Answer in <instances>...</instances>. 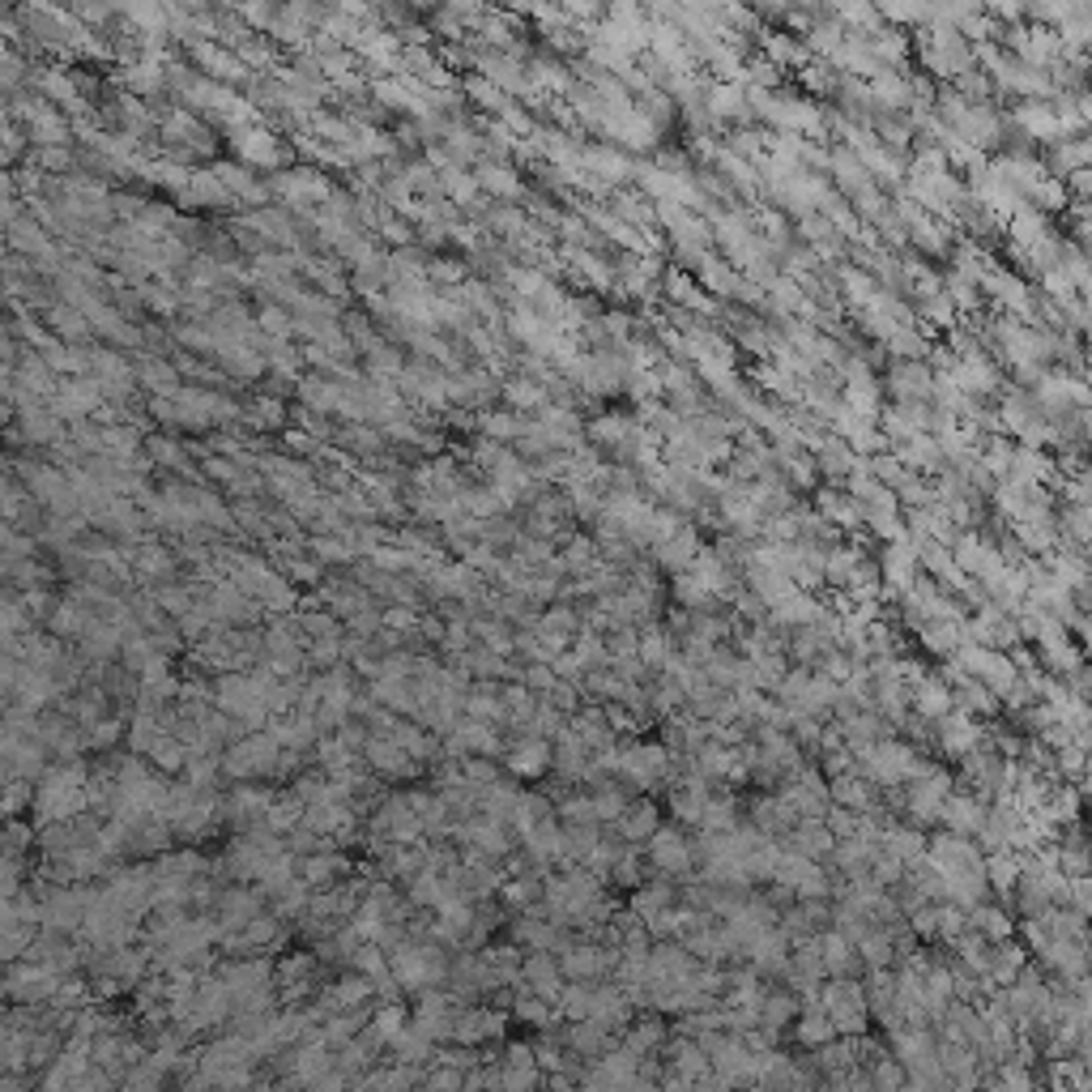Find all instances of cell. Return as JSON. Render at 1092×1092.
<instances>
[{
	"label": "cell",
	"instance_id": "57",
	"mask_svg": "<svg viewBox=\"0 0 1092 1092\" xmlns=\"http://www.w3.org/2000/svg\"><path fill=\"white\" fill-rule=\"evenodd\" d=\"M278 419H282V406H278V402H257V406H252V423L270 427V423H278Z\"/></svg>",
	"mask_w": 1092,
	"mask_h": 1092
},
{
	"label": "cell",
	"instance_id": "47",
	"mask_svg": "<svg viewBox=\"0 0 1092 1092\" xmlns=\"http://www.w3.org/2000/svg\"><path fill=\"white\" fill-rule=\"evenodd\" d=\"M555 815L576 823V828H589V823H597L593 815V794H564V802L555 807Z\"/></svg>",
	"mask_w": 1092,
	"mask_h": 1092
},
{
	"label": "cell",
	"instance_id": "36",
	"mask_svg": "<svg viewBox=\"0 0 1092 1092\" xmlns=\"http://www.w3.org/2000/svg\"><path fill=\"white\" fill-rule=\"evenodd\" d=\"M632 431H636V423L632 419H624V415H602V419H593L589 427H585V436L593 440V444H614V448H624L628 440H632Z\"/></svg>",
	"mask_w": 1092,
	"mask_h": 1092
},
{
	"label": "cell",
	"instance_id": "26",
	"mask_svg": "<svg viewBox=\"0 0 1092 1092\" xmlns=\"http://www.w3.org/2000/svg\"><path fill=\"white\" fill-rule=\"evenodd\" d=\"M709 116L713 120H747L751 107H747V90L734 86V81H717L709 90Z\"/></svg>",
	"mask_w": 1092,
	"mask_h": 1092
},
{
	"label": "cell",
	"instance_id": "48",
	"mask_svg": "<svg viewBox=\"0 0 1092 1092\" xmlns=\"http://www.w3.org/2000/svg\"><path fill=\"white\" fill-rule=\"evenodd\" d=\"M836 286H841V295L850 299L854 307H867V303L875 299L871 282H867V274H862V270H841V274H836Z\"/></svg>",
	"mask_w": 1092,
	"mask_h": 1092
},
{
	"label": "cell",
	"instance_id": "58",
	"mask_svg": "<svg viewBox=\"0 0 1092 1092\" xmlns=\"http://www.w3.org/2000/svg\"><path fill=\"white\" fill-rule=\"evenodd\" d=\"M261 324L270 329V334H286V329H291V324H286V316L278 312V307H265V312H261Z\"/></svg>",
	"mask_w": 1092,
	"mask_h": 1092
},
{
	"label": "cell",
	"instance_id": "60",
	"mask_svg": "<svg viewBox=\"0 0 1092 1092\" xmlns=\"http://www.w3.org/2000/svg\"><path fill=\"white\" fill-rule=\"evenodd\" d=\"M0 248H5V243H0Z\"/></svg>",
	"mask_w": 1092,
	"mask_h": 1092
},
{
	"label": "cell",
	"instance_id": "51",
	"mask_svg": "<svg viewBox=\"0 0 1092 1092\" xmlns=\"http://www.w3.org/2000/svg\"><path fill=\"white\" fill-rule=\"evenodd\" d=\"M469 98H479V107H487V112H496V116H504V107H508V94L504 90H496V86H487L483 77H474L469 81Z\"/></svg>",
	"mask_w": 1092,
	"mask_h": 1092
},
{
	"label": "cell",
	"instance_id": "24",
	"mask_svg": "<svg viewBox=\"0 0 1092 1092\" xmlns=\"http://www.w3.org/2000/svg\"><path fill=\"white\" fill-rule=\"evenodd\" d=\"M922 636V645L939 653V657H956L964 645H968V636H964V620H939V624H926L918 628Z\"/></svg>",
	"mask_w": 1092,
	"mask_h": 1092
},
{
	"label": "cell",
	"instance_id": "21",
	"mask_svg": "<svg viewBox=\"0 0 1092 1092\" xmlns=\"http://www.w3.org/2000/svg\"><path fill=\"white\" fill-rule=\"evenodd\" d=\"M819 956H823V977H854L858 973V952L850 939H841L836 931L819 935Z\"/></svg>",
	"mask_w": 1092,
	"mask_h": 1092
},
{
	"label": "cell",
	"instance_id": "29",
	"mask_svg": "<svg viewBox=\"0 0 1092 1092\" xmlns=\"http://www.w3.org/2000/svg\"><path fill=\"white\" fill-rule=\"evenodd\" d=\"M696 270H700V282H705L709 291H717V295H726V299H730V295L743 291V274H738L730 261H717L713 252H705V261H700Z\"/></svg>",
	"mask_w": 1092,
	"mask_h": 1092
},
{
	"label": "cell",
	"instance_id": "3",
	"mask_svg": "<svg viewBox=\"0 0 1092 1092\" xmlns=\"http://www.w3.org/2000/svg\"><path fill=\"white\" fill-rule=\"evenodd\" d=\"M649 862L662 875H683L691 867V841L683 836V828H657L649 836Z\"/></svg>",
	"mask_w": 1092,
	"mask_h": 1092
},
{
	"label": "cell",
	"instance_id": "34",
	"mask_svg": "<svg viewBox=\"0 0 1092 1092\" xmlns=\"http://www.w3.org/2000/svg\"><path fill=\"white\" fill-rule=\"evenodd\" d=\"M1080 167H1088V141H1084V137H1067V141H1059L1054 154H1049V162H1045V171L1054 175V179H1063V175H1071V171H1080Z\"/></svg>",
	"mask_w": 1092,
	"mask_h": 1092
},
{
	"label": "cell",
	"instance_id": "59",
	"mask_svg": "<svg viewBox=\"0 0 1092 1092\" xmlns=\"http://www.w3.org/2000/svg\"><path fill=\"white\" fill-rule=\"evenodd\" d=\"M384 624H388V628H397V632H406V628H415V614H410L406 606H397V610H388V614H384Z\"/></svg>",
	"mask_w": 1092,
	"mask_h": 1092
},
{
	"label": "cell",
	"instance_id": "28",
	"mask_svg": "<svg viewBox=\"0 0 1092 1092\" xmlns=\"http://www.w3.org/2000/svg\"><path fill=\"white\" fill-rule=\"evenodd\" d=\"M700 828L721 836V832H734L738 828V802L730 794H709L705 807H700Z\"/></svg>",
	"mask_w": 1092,
	"mask_h": 1092
},
{
	"label": "cell",
	"instance_id": "50",
	"mask_svg": "<svg viewBox=\"0 0 1092 1092\" xmlns=\"http://www.w3.org/2000/svg\"><path fill=\"white\" fill-rule=\"evenodd\" d=\"M823 828L832 832V841H850V836H858V828H862V815H854V811H841V807H832L828 815H823Z\"/></svg>",
	"mask_w": 1092,
	"mask_h": 1092
},
{
	"label": "cell",
	"instance_id": "32",
	"mask_svg": "<svg viewBox=\"0 0 1092 1092\" xmlns=\"http://www.w3.org/2000/svg\"><path fill=\"white\" fill-rule=\"evenodd\" d=\"M892 457L904 465V469H935L943 457H939V444H935V436H914V440H904V444H896L892 448Z\"/></svg>",
	"mask_w": 1092,
	"mask_h": 1092
},
{
	"label": "cell",
	"instance_id": "27",
	"mask_svg": "<svg viewBox=\"0 0 1092 1092\" xmlns=\"http://www.w3.org/2000/svg\"><path fill=\"white\" fill-rule=\"evenodd\" d=\"M759 44H765V60H769L773 69H781V65L802 69V65H807V48H802L798 39L786 34V30H765V34H759Z\"/></svg>",
	"mask_w": 1092,
	"mask_h": 1092
},
{
	"label": "cell",
	"instance_id": "45",
	"mask_svg": "<svg viewBox=\"0 0 1092 1092\" xmlns=\"http://www.w3.org/2000/svg\"><path fill=\"white\" fill-rule=\"evenodd\" d=\"M705 798H709V790H687V786H674V790H670V811H674V819H683V823H700V807H705Z\"/></svg>",
	"mask_w": 1092,
	"mask_h": 1092
},
{
	"label": "cell",
	"instance_id": "19",
	"mask_svg": "<svg viewBox=\"0 0 1092 1092\" xmlns=\"http://www.w3.org/2000/svg\"><path fill=\"white\" fill-rule=\"evenodd\" d=\"M666 1041H670L666 1024L653 1016V1020H636V1024H628V1037H624V1045H620V1049H624V1054H632L636 1063H641V1059H653V1054H657V1049H662Z\"/></svg>",
	"mask_w": 1092,
	"mask_h": 1092
},
{
	"label": "cell",
	"instance_id": "4",
	"mask_svg": "<svg viewBox=\"0 0 1092 1092\" xmlns=\"http://www.w3.org/2000/svg\"><path fill=\"white\" fill-rule=\"evenodd\" d=\"M956 137L964 141V146H973L977 154H986V150H995L1003 141V120L991 112V102H973V107L964 112V120L956 125Z\"/></svg>",
	"mask_w": 1092,
	"mask_h": 1092
},
{
	"label": "cell",
	"instance_id": "16",
	"mask_svg": "<svg viewBox=\"0 0 1092 1092\" xmlns=\"http://www.w3.org/2000/svg\"><path fill=\"white\" fill-rule=\"evenodd\" d=\"M828 798L836 802L841 811H854V815H871V811H875V790H871V781H867V777H854V773L832 777Z\"/></svg>",
	"mask_w": 1092,
	"mask_h": 1092
},
{
	"label": "cell",
	"instance_id": "53",
	"mask_svg": "<svg viewBox=\"0 0 1092 1092\" xmlns=\"http://www.w3.org/2000/svg\"><path fill=\"white\" fill-rule=\"evenodd\" d=\"M521 683H525V691H533V696H547L555 683H560V678H555V670H551V666H542V662H529V666L521 670Z\"/></svg>",
	"mask_w": 1092,
	"mask_h": 1092
},
{
	"label": "cell",
	"instance_id": "17",
	"mask_svg": "<svg viewBox=\"0 0 1092 1092\" xmlns=\"http://www.w3.org/2000/svg\"><path fill=\"white\" fill-rule=\"evenodd\" d=\"M1016 125L1024 129V137H1033V141H1049V146H1059L1063 137V125H1059V116L1049 102H1024V107H1016Z\"/></svg>",
	"mask_w": 1092,
	"mask_h": 1092
},
{
	"label": "cell",
	"instance_id": "10",
	"mask_svg": "<svg viewBox=\"0 0 1092 1092\" xmlns=\"http://www.w3.org/2000/svg\"><path fill=\"white\" fill-rule=\"evenodd\" d=\"M521 977H525V991L529 995H538V999H547V1003H555L564 995V973H560V960L555 956H547V952H533L525 964H521Z\"/></svg>",
	"mask_w": 1092,
	"mask_h": 1092
},
{
	"label": "cell",
	"instance_id": "41",
	"mask_svg": "<svg viewBox=\"0 0 1092 1092\" xmlns=\"http://www.w3.org/2000/svg\"><path fill=\"white\" fill-rule=\"evenodd\" d=\"M504 904H512V909H538V904H542V883L533 879V875L508 879L504 883Z\"/></svg>",
	"mask_w": 1092,
	"mask_h": 1092
},
{
	"label": "cell",
	"instance_id": "33",
	"mask_svg": "<svg viewBox=\"0 0 1092 1092\" xmlns=\"http://www.w3.org/2000/svg\"><path fill=\"white\" fill-rule=\"evenodd\" d=\"M696 551H700V538H696V533H691V529H678L670 542L657 547V564L670 568V572H687L691 560H696Z\"/></svg>",
	"mask_w": 1092,
	"mask_h": 1092
},
{
	"label": "cell",
	"instance_id": "7",
	"mask_svg": "<svg viewBox=\"0 0 1092 1092\" xmlns=\"http://www.w3.org/2000/svg\"><path fill=\"white\" fill-rule=\"evenodd\" d=\"M935 738H939V747L952 755V759H964L968 751H973L977 743H981V726L968 713H960V709H952V713H943L939 717V730H935Z\"/></svg>",
	"mask_w": 1092,
	"mask_h": 1092
},
{
	"label": "cell",
	"instance_id": "30",
	"mask_svg": "<svg viewBox=\"0 0 1092 1092\" xmlns=\"http://www.w3.org/2000/svg\"><path fill=\"white\" fill-rule=\"evenodd\" d=\"M666 909H674V888L670 883H641V888L632 892V914L641 918V926L653 922L657 914H666Z\"/></svg>",
	"mask_w": 1092,
	"mask_h": 1092
},
{
	"label": "cell",
	"instance_id": "31",
	"mask_svg": "<svg viewBox=\"0 0 1092 1092\" xmlns=\"http://www.w3.org/2000/svg\"><path fill=\"white\" fill-rule=\"evenodd\" d=\"M828 171H832V179L841 184V193H850V197H858L862 189H867V184H875V179L867 175V167L858 162V154H850V150L828 154Z\"/></svg>",
	"mask_w": 1092,
	"mask_h": 1092
},
{
	"label": "cell",
	"instance_id": "56",
	"mask_svg": "<svg viewBox=\"0 0 1092 1092\" xmlns=\"http://www.w3.org/2000/svg\"><path fill=\"white\" fill-rule=\"evenodd\" d=\"M431 274H436V282L461 286V282H465V265H457V261H436V265H431Z\"/></svg>",
	"mask_w": 1092,
	"mask_h": 1092
},
{
	"label": "cell",
	"instance_id": "6",
	"mask_svg": "<svg viewBox=\"0 0 1092 1092\" xmlns=\"http://www.w3.org/2000/svg\"><path fill=\"white\" fill-rule=\"evenodd\" d=\"M474 65H479L483 81L487 86H496V90H517V94H529V81H525V65L512 52H483V56H474Z\"/></svg>",
	"mask_w": 1092,
	"mask_h": 1092
},
{
	"label": "cell",
	"instance_id": "39",
	"mask_svg": "<svg viewBox=\"0 0 1092 1092\" xmlns=\"http://www.w3.org/2000/svg\"><path fill=\"white\" fill-rule=\"evenodd\" d=\"M525 81H529V90L538 86V90H572V73L560 65V60H533V65L525 69Z\"/></svg>",
	"mask_w": 1092,
	"mask_h": 1092
},
{
	"label": "cell",
	"instance_id": "12",
	"mask_svg": "<svg viewBox=\"0 0 1092 1092\" xmlns=\"http://www.w3.org/2000/svg\"><path fill=\"white\" fill-rule=\"evenodd\" d=\"M964 918H968V931L981 935L986 943H1007V939L1016 935V922H1012V914H1007L1003 904L981 900V904H973V909H968Z\"/></svg>",
	"mask_w": 1092,
	"mask_h": 1092
},
{
	"label": "cell",
	"instance_id": "54",
	"mask_svg": "<svg viewBox=\"0 0 1092 1092\" xmlns=\"http://www.w3.org/2000/svg\"><path fill=\"white\" fill-rule=\"evenodd\" d=\"M141 380H146L154 393H175V372L171 367H162V363H146V376Z\"/></svg>",
	"mask_w": 1092,
	"mask_h": 1092
},
{
	"label": "cell",
	"instance_id": "13",
	"mask_svg": "<svg viewBox=\"0 0 1092 1092\" xmlns=\"http://www.w3.org/2000/svg\"><path fill=\"white\" fill-rule=\"evenodd\" d=\"M657 828H662V815H657L653 802H628L624 815L614 819V836H620L624 845H641V841H649Z\"/></svg>",
	"mask_w": 1092,
	"mask_h": 1092
},
{
	"label": "cell",
	"instance_id": "55",
	"mask_svg": "<svg viewBox=\"0 0 1092 1092\" xmlns=\"http://www.w3.org/2000/svg\"><path fill=\"white\" fill-rule=\"evenodd\" d=\"M342 867H346L342 858H312V862L303 867V875H307V883H324L329 875H338Z\"/></svg>",
	"mask_w": 1092,
	"mask_h": 1092
},
{
	"label": "cell",
	"instance_id": "38",
	"mask_svg": "<svg viewBox=\"0 0 1092 1092\" xmlns=\"http://www.w3.org/2000/svg\"><path fill=\"white\" fill-rule=\"evenodd\" d=\"M991 1092H1041V1084L1033 1080V1071H1028L1024 1063L1007 1059V1063H999V1071H995Z\"/></svg>",
	"mask_w": 1092,
	"mask_h": 1092
},
{
	"label": "cell",
	"instance_id": "2",
	"mask_svg": "<svg viewBox=\"0 0 1092 1092\" xmlns=\"http://www.w3.org/2000/svg\"><path fill=\"white\" fill-rule=\"evenodd\" d=\"M614 773L636 790H653L670 777V751L662 743H632L628 751H620V769Z\"/></svg>",
	"mask_w": 1092,
	"mask_h": 1092
},
{
	"label": "cell",
	"instance_id": "23",
	"mask_svg": "<svg viewBox=\"0 0 1092 1092\" xmlns=\"http://www.w3.org/2000/svg\"><path fill=\"white\" fill-rule=\"evenodd\" d=\"M909 709L922 721H939L943 713H952V687L939 683V678H922V683L909 691Z\"/></svg>",
	"mask_w": 1092,
	"mask_h": 1092
},
{
	"label": "cell",
	"instance_id": "52",
	"mask_svg": "<svg viewBox=\"0 0 1092 1092\" xmlns=\"http://www.w3.org/2000/svg\"><path fill=\"white\" fill-rule=\"evenodd\" d=\"M781 465L790 469V483H794V487H815V479H819L815 461H811V457H802V452H790V457H781Z\"/></svg>",
	"mask_w": 1092,
	"mask_h": 1092
},
{
	"label": "cell",
	"instance_id": "20",
	"mask_svg": "<svg viewBox=\"0 0 1092 1092\" xmlns=\"http://www.w3.org/2000/svg\"><path fill=\"white\" fill-rule=\"evenodd\" d=\"M1045 415H1041V406L1033 393H1024V388H1012V393L1003 397V410H999V423L1007 431H1016V436H1024L1028 427H1037Z\"/></svg>",
	"mask_w": 1092,
	"mask_h": 1092
},
{
	"label": "cell",
	"instance_id": "15",
	"mask_svg": "<svg viewBox=\"0 0 1092 1092\" xmlns=\"http://www.w3.org/2000/svg\"><path fill=\"white\" fill-rule=\"evenodd\" d=\"M508 769H512V777H542L551 769V743L547 738L521 734L508 751Z\"/></svg>",
	"mask_w": 1092,
	"mask_h": 1092
},
{
	"label": "cell",
	"instance_id": "14",
	"mask_svg": "<svg viewBox=\"0 0 1092 1092\" xmlns=\"http://www.w3.org/2000/svg\"><path fill=\"white\" fill-rule=\"evenodd\" d=\"M798 1016V999L790 991H765V999H759V1012H755V1028L765 1037H781V1028H786L790 1020Z\"/></svg>",
	"mask_w": 1092,
	"mask_h": 1092
},
{
	"label": "cell",
	"instance_id": "37",
	"mask_svg": "<svg viewBox=\"0 0 1092 1092\" xmlns=\"http://www.w3.org/2000/svg\"><path fill=\"white\" fill-rule=\"evenodd\" d=\"M474 184L487 193H496V197H517L521 193V179L512 167H504V162H483L479 171H474Z\"/></svg>",
	"mask_w": 1092,
	"mask_h": 1092
},
{
	"label": "cell",
	"instance_id": "35",
	"mask_svg": "<svg viewBox=\"0 0 1092 1092\" xmlns=\"http://www.w3.org/2000/svg\"><path fill=\"white\" fill-rule=\"evenodd\" d=\"M235 150H239L243 162H261V167H274V162L282 158L274 133H265V129H252V133L235 137Z\"/></svg>",
	"mask_w": 1092,
	"mask_h": 1092
},
{
	"label": "cell",
	"instance_id": "46",
	"mask_svg": "<svg viewBox=\"0 0 1092 1092\" xmlns=\"http://www.w3.org/2000/svg\"><path fill=\"white\" fill-rule=\"evenodd\" d=\"M674 597L683 602V610H700V606H713V593L696 581L691 572H674Z\"/></svg>",
	"mask_w": 1092,
	"mask_h": 1092
},
{
	"label": "cell",
	"instance_id": "5",
	"mask_svg": "<svg viewBox=\"0 0 1092 1092\" xmlns=\"http://www.w3.org/2000/svg\"><path fill=\"white\" fill-rule=\"evenodd\" d=\"M931 384H935V372L926 363H892V372H888V397L896 406L931 402Z\"/></svg>",
	"mask_w": 1092,
	"mask_h": 1092
},
{
	"label": "cell",
	"instance_id": "25",
	"mask_svg": "<svg viewBox=\"0 0 1092 1092\" xmlns=\"http://www.w3.org/2000/svg\"><path fill=\"white\" fill-rule=\"evenodd\" d=\"M794 1037L802 1049H819V1045H828L836 1037V1028L832 1020L823 1016V1007L819 1003H802V1012H798V1028H794Z\"/></svg>",
	"mask_w": 1092,
	"mask_h": 1092
},
{
	"label": "cell",
	"instance_id": "8",
	"mask_svg": "<svg viewBox=\"0 0 1092 1092\" xmlns=\"http://www.w3.org/2000/svg\"><path fill=\"white\" fill-rule=\"evenodd\" d=\"M939 819L947 823V832L952 836L973 841L981 832V823H986V802H977L973 794H947L943 807H939Z\"/></svg>",
	"mask_w": 1092,
	"mask_h": 1092
},
{
	"label": "cell",
	"instance_id": "11",
	"mask_svg": "<svg viewBox=\"0 0 1092 1092\" xmlns=\"http://www.w3.org/2000/svg\"><path fill=\"white\" fill-rule=\"evenodd\" d=\"M581 167L602 184V189H610V184H624L636 167H632V158L624 150H614V146H593V150H581Z\"/></svg>",
	"mask_w": 1092,
	"mask_h": 1092
},
{
	"label": "cell",
	"instance_id": "44",
	"mask_svg": "<svg viewBox=\"0 0 1092 1092\" xmlns=\"http://www.w3.org/2000/svg\"><path fill=\"white\" fill-rule=\"evenodd\" d=\"M504 397L512 402V410H542V406H547V384L508 380V384H504Z\"/></svg>",
	"mask_w": 1092,
	"mask_h": 1092
},
{
	"label": "cell",
	"instance_id": "1",
	"mask_svg": "<svg viewBox=\"0 0 1092 1092\" xmlns=\"http://www.w3.org/2000/svg\"><path fill=\"white\" fill-rule=\"evenodd\" d=\"M819 1007H823V1016L832 1020L836 1037H862L867 1033L871 1007H867V995H862V981H854V977L823 981L819 986Z\"/></svg>",
	"mask_w": 1092,
	"mask_h": 1092
},
{
	"label": "cell",
	"instance_id": "43",
	"mask_svg": "<svg viewBox=\"0 0 1092 1092\" xmlns=\"http://www.w3.org/2000/svg\"><path fill=\"white\" fill-rule=\"evenodd\" d=\"M1024 197L1033 201L1037 210H1063V205H1071V197H1067V189H1063V179H1054V175H1041Z\"/></svg>",
	"mask_w": 1092,
	"mask_h": 1092
},
{
	"label": "cell",
	"instance_id": "18",
	"mask_svg": "<svg viewBox=\"0 0 1092 1092\" xmlns=\"http://www.w3.org/2000/svg\"><path fill=\"white\" fill-rule=\"evenodd\" d=\"M815 512H819V517L828 521L832 529H858V525H862V504L850 500L845 491H832V487L815 491Z\"/></svg>",
	"mask_w": 1092,
	"mask_h": 1092
},
{
	"label": "cell",
	"instance_id": "42",
	"mask_svg": "<svg viewBox=\"0 0 1092 1092\" xmlns=\"http://www.w3.org/2000/svg\"><path fill=\"white\" fill-rule=\"evenodd\" d=\"M521 423L512 410H487V415H479V427L487 431V440L491 444H500V440H517L521 436Z\"/></svg>",
	"mask_w": 1092,
	"mask_h": 1092
},
{
	"label": "cell",
	"instance_id": "40",
	"mask_svg": "<svg viewBox=\"0 0 1092 1092\" xmlns=\"http://www.w3.org/2000/svg\"><path fill=\"white\" fill-rule=\"evenodd\" d=\"M555 560H560V568H564V572H572V576H585V572L597 564V547H593V538H585V533H576V538H568L564 555H555Z\"/></svg>",
	"mask_w": 1092,
	"mask_h": 1092
},
{
	"label": "cell",
	"instance_id": "22",
	"mask_svg": "<svg viewBox=\"0 0 1092 1092\" xmlns=\"http://www.w3.org/2000/svg\"><path fill=\"white\" fill-rule=\"evenodd\" d=\"M610 1045H614V1028L597 1024V1020H576V1024L568 1028V1049H572V1054H581V1059L606 1054Z\"/></svg>",
	"mask_w": 1092,
	"mask_h": 1092
},
{
	"label": "cell",
	"instance_id": "9",
	"mask_svg": "<svg viewBox=\"0 0 1092 1092\" xmlns=\"http://www.w3.org/2000/svg\"><path fill=\"white\" fill-rule=\"evenodd\" d=\"M1024 854L1016 850H991L981 862V875H986V888H995L1003 900L1016 896V883H1020V871H1024Z\"/></svg>",
	"mask_w": 1092,
	"mask_h": 1092
},
{
	"label": "cell",
	"instance_id": "49",
	"mask_svg": "<svg viewBox=\"0 0 1092 1092\" xmlns=\"http://www.w3.org/2000/svg\"><path fill=\"white\" fill-rule=\"evenodd\" d=\"M922 320H926V324H943V329H952V324H956V307H952V299H947L943 291H939V295H931V299H922Z\"/></svg>",
	"mask_w": 1092,
	"mask_h": 1092
}]
</instances>
